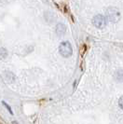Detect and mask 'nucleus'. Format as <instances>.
Returning a JSON list of instances; mask_svg holds the SVG:
<instances>
[{
	"label": "nucleus",
	"mask_w": 123,
	"mask_h": 124,
	"mask_svg": "<svg viewBox=\"0 0 123 124\" xmlns=\"http://www.w3.org/2000/svg\"><path fill=\"white\" fill-rule=\"evenodd\" d=\"M59 51L62 57L67 58V57H70L72 55L73 49H72V46L70 45L69 42H62L59 47Z\"/></svg>",
	"instance_id": "1"
},
{
	"label": "nucleus",
	"mask_w": 123,
	"mask_h": 124,
	"mask_svg": "<svg viewBox=\"0 0 123 124\" xmlns=\"http://www.w3.org/2000/svg\"><path fill=\"white\" fill-rule=\"evenodd\" d=\"M65 31H66V28L62 23H59L56 26V34L58 36H62L65 33Z\"/></svg>",
	"instance_id": "4"
},
{
	"label": "nucleus",
	"mask_w": 123,
	"mask_h": 124,
	"mask_svg": "<svg viewBox=\"0 0 123 124\" xmlns=\"http://www.w3.org/2000/svg\"><path fill=\"white\" fill-rule=\"evenodd\" d=\"M118 105H119V106H120V108H121V109H123V96L119 98V101H118Z\"/></svg>",
	"instance_id": "6"
},
{
	"label": "nucleus",
	"mask_w": 123,
	"mask_h": 124,
	"mask_svg": "<svg viewBox=\"0 0 123 124\" xmlns=\"http://www.w3.org/2000/svg\"><path fill=\"white\" fill-rule=\"evenodd\" d=\"M8 56V52L5 49H0V59H5Z\"/></svg>",
	"instance_id": "5"
},
{
	"label": "nucleus",
	"mask_w": 123,
	"mask_h": 124,
	"mask_svg": "<svg viewBox=\"0 0 123 124\" xmlns=\"http://www.w3.org/2000/svg\"><path fill=\"white\" fill-rule=\"evenodd\" d=\"M92 23H93V24L95 25L97 28H100V29H102V28H104L106 24V22H105V17L103 16V15H96L93 20H92Z\"/></svg>",
	"instance_id": "3"
},
{
	"label": "nucleus",
	"mask_w": 123,
	"mask_h": 124,
	"mask_svg": "<svg viewBox=\"0 0 123 124\" xmlns=\"http://www.w3.org/2000/svg\"><path fill=\"white\" fill-rule=\"evenodd\" d=\"M3 105L6 106V108L8 109V111H9V113H10V114H12V110H11V108L9 107V106H8V105H7L5 102H3Z\"/></svg>",
	"instance_id": "7"
},
{
	"label": "nucleus",
	"mask_w": 123,
	"mask_h": 124,
	"mask_svg": "<svg viewBox=\"0 0 123 124\" xmlns=\"http://www.w3.org/2000/svg\"><path fill=\"white\" fill-rule=\"evenodd\" d=\"M106 17L108 18V20H109L110 22L115 23V22H117V21L119 20L120 15H119V12H118V10H117V8H109L106 10Z\"/></svg>",
	"instance_id": "2"
}]
</instances>
